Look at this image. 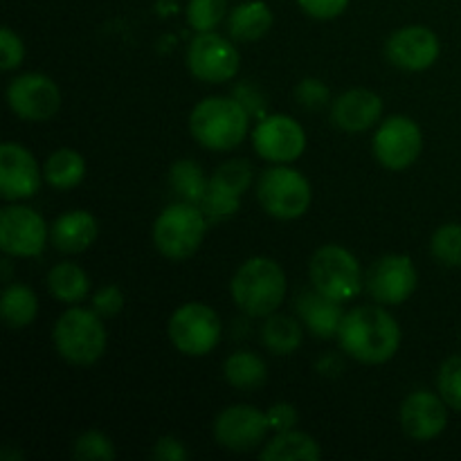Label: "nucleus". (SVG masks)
Listing matches in <instances>:
<instances>
[{"label":"nucleus","instance_id":"nucleus-1","mask_svg":"<svg viewBox=\"0 0 461 461\" xmlns=\"http://www.w3.org/2000/svg\"><path fill=\"white\" fill-rule=\"evenodd\" d=\"M338 340L351 358L365 365H381L399 351L401 327L381 306H358L345 313Z\"/></svg>","mask_w":461,"mask_h":461},{"label":"nucleus","instance_id":"nucleus-2","mask_svg":"<svg viewBox=\"0 0 461 461\" xmlns=\"http://www.w3.org/2000/svg\"><path fill=\"white\" fill-rule=\"evenodd\" d=\"M232 300L243 313L252 318H268L279 309L286 295V275L277 261L252 257L232 279Z\"/></svg>","mask_w":461,"mask_h":461},{"label":"nucleus","instance_id":"nucleus-3","mask_svg":"<svg viewBox=\"0 0 461 461\" xmlns=\"http://www.w3.org/2000/svg\"><path fill=\"white\" fill-rule=\"evenodd\" d=\"M192 135L212 151L239 147L248 133V111L239 99L207 97L189 117Z\"/></svg>","mask_w":461,"mask_h":461},{"label":"nucleus","instance_id":"nucleus-4","mask_svg":"<svg viewBox=\"0 0 461 461\" xmlns=\"http://www.w3.org/2000/svg\"><path fill=\"white\" fill-rule=\"evenodd\" d=\"M54 345L68 363L93 365L106 349V329L95 311L70 309L54 327Z\"/></svg>","mask_w":461,"mask_h":461},{"label":"nucleus","instance_id":"nucleus-5","mask_svg":"<svg viewBox=\"0 0 461 461\" xmlns=\"http://www.w3.org/2000/svg\"><path fill=\"white\" fill-rule=\"evenodd\" d=\"M207 216L194 203H176L158 216L153 225V243L169 259H187L203 243Z\"/></svg>","mask_w":461,"mask_h":461},{"label":"nucleus","instance_id":"nucleus-6","mask_svg":"<svg viewBox=\"0 0 461 461\" xmlns=\"http://www.w3.org/2000/svg\"><path fill=\"white\" fill-rule=\"evenodd\" d=\"M257 196L261 207L275 219H297L311 205V185L300 171L291 167H275L264 171Z\"/></svg>","mask_w":461,"mask_h":461},{"label":"nucleus","instance_id":"nucleus-7","mask_svg":"<svg viewBox=\"0 0 461 461\" xmlns=\"http://www.w3.org/2000/svg\"><path fill=\"white\" fill-rule=\"evenodd\" d=\"M311 282L315 291L338 302H349L360 291V266L349 250L324 246L311 259Z\"/></svg>","mask_w":461,"mask_h":461},{"label":"nucleus","instance_id":"nucleus-8","mask_svg":"<svg viewBox=\"0 0 461 461\" xmlns=\"http://www.w3.org/2000/svg\"><path fill=\"white\" fill-rule=\"evenodd\" d=\"M169 338L180 354L205 356L219 345L221 320L214 309L205 304H185L171 315Z\"/></svg>","mask_w":461,"mask_h":461},{"label":"nucleus","instance_id":"nucleus-9","mask_svg":"<svg viewBox=\"0 0 461 461\" xmlns=\"http://www.w3.org/2000/svg\"><path fill=\"white\" fill-rule=\"evenodd\" d=\"M374 156L387 169H408L423 147L421 129L410 117L396 115L383 122L374 135Z\"/></svg>","mask_w":461,"mask_h":461},{"label":"nucleus","instance_id":"nucleus-10","mask_svg":"<svg viewBox=\"0 0 461 461\" xmlns=\"http://www.w3.org/2000/svg\"><path fill=\"white\" fill-rule=\"evenodd\" d=\"M187 66L196 79L223 84L239 70V52L228 39L212 32H198L187 52Z\"/></svg>","mask_w":461,"mask_h":461},{"label":"nucleus","instance_id":"nucleus-11","mask_svg":"<svg viewBox=\"0 0 461 461\" xmlns=\"http://www.w3.org/2000/svg\"><path fill=\"white\" fill-rule=\"evenodd\" d=\"M270 430L268 417L252 405H232L216 417L214 437L223 448L248 453L264 444Z\"/></svg>","mask_w":461,"mask_h":461},{"label":"nucleus","instance_id":"nucleus-12","mask_svg":"<svg viewBox=\"0 0 461 461\" xmlns=\"http://www.w3.org/2000/svg\"><path fill=\"white\" fill-rule=\"evenodd\" d=\"M7 102L23 120L45 122L61 106V93L50 77L27 72L9 84Z\"/></svg>","mask_w":461,"mask_h":461},{"label":"nucleus","instance_id":"nucleus-13","mask_svg":"<svg viewBox=\"0 0 461 461\" xmlns=\"http://www.w3.org/2000/svg\"><path fill=\"white\" fill-rule=\"evenodd\" d=\"M48 241V225L32 207L12 205L0 212V248L14 257L39 255Z\"/></svg>","mask_w":461,"mask_h":461},{"label":"nucleus","instance_id":"nucleus-14","mask_svg":"<svg viewBox=\"0 0 461 461\" xmlns=\"http://www.w3.org/2000/svg\"><path fill=\"white\" fill-rule=\"evenodd\" d=\"M257 153L270 162L288 165L297 160L306 149V133L295 120L286 115H270L257 124L252 133Z\"/></svg>","mask_w":461,"mask_h":461},{"label":"nucleus","instance_id":"nucleus-15","mask_svg":"<svg viewBox=\"0 0 461 461\" xmlns=\"http://www.w3.org/2000/svg\"><path fill=\"white\" fill-rule=\"evenodd\" d=\"M367 288L378 304H403L417 288V270L410 257L390 255L372 266Z\"/></svg>","mask_w":461,"mask_h":461},{"label":"nucleus","instance_id":"nucleus-16","mask_svg":"<svg viewBox=\"0 0 461 461\" xmlns=\"http://www.w3.org/2000/svg\"><path fill=\"white\" fill-rule=\"evenodd\" d=\"M41 174L34 156L14 142L0 147V196L5 201L30 198L39 192Z\"/></svg>","mask_w":461,"mask_h":461},{"label":"nucleus","instance_id":"nucleus-17","mask_svg":"<svg viewBox=\"0 0 461 461\" xmlns=\"http://www.w3.org/2000/svg\"><path fill=\"white\" fill-rule=\"evenodd\" d=\"M387 57L403 70H426L439 57V39L435 32L423 25L403 27L387 41Z\"/></svg>","mask_w":461,"mask_h":461},{"label":"nucleus","instance_id":"nucleus-18","mask_svg":"<svg viewBox=\"0 0 461 461\" xmlns=\"http://www.w3.org/2000/svg\"><path fill=\"white\" fill-rule=\"evenodd\" d=\"M446 401L435 396L432 392H414L401 405V426L410 439L428 441L435 439L444 432L448 423V410Z\"/></svg>","mask_w":461,"mask_h":461},{"label":"nucleus","instance_id":"nucleus-19","mask_svg":"<svg viewBox=\"0 0 461 461\" xmlns=\"http://www.w3.org/2000/svg\"><path fill=\"white\" fill-rule=\"evenodd\" d=\"M383 113V102L376 93L365 88H354L340 95L331 106V120L338 129L360 133L378 122Z\"/></svg>","mask_w":461,"mask_h":461},{"label":"nucleus","instance_id":"nucleus-20","mask_svg":"<svg viewBox=\"0 0 461 461\" xmlns=\"http://www.w3.org/2000/svg\"><path fill=\"white\" fill-rule=\"evenodd\" d=\"M340 304L342 302L331 300L320 291L302 293L300 300H297V313L313 336L327 340V338L338 336L342 320H345Z\"/></svg>","mask_w":461,"mask_h":461},{"label":"nucleus","instance_id":"nucleus-21","mask_svg":"<svg viewBox=\"0 0 461 461\" xmlns=\"http://www.w3.org/2000/svg\"><path fill=\"white\" fill-rule=\"evenodd\" d=\"M50 237H52L54 248L59 252L77 255V252H84L86 248L93 246V241L97 239V221L84 210L68 212L54 221Z\"/></svg>","mask_w":461,"mask_h":461},{"label":"nucleus","instance_id":"nucleus-22","mask_svg":"<svg viewBox=\"0 0 461 461\" xmlns=\"http://www.w3.org/2000/svg\"><path fill=\"white\" fill-rule=\"evenodd\" d=\"M273 25V12L261 0H248L230 14L228 30L239 41H257Z\"/></svg>","mask_w":461,"mask_h":461},{"label":"nucleus","instance_id":"nucleus-23","mask_svg":"<svg viewBox=\"0 0 461 461\" xmlns=\"http://www.w3.org/2000/svg\"><path fill=\"white\" fill-rule=\"evenodd\" d=\"M320 455L318 441L306 432L295 430L277 432V437L261 450V459L266 461H318Z\"/></svg>","mask_w":461,"mask_h":461},{"label":"nucleus","instance_id":"nucleus-24","mask_svg":"<svg viewBox=\"0 0 461 461\" xmlns=\"http://www.w3.org/2000/svg\"><path fill=\"white\" fill-rule=\"evenodd\" d=\"M225 378L232 387L243 392L257 390L268 378L266 363L252 351H237L225 360Z\"/></svg>","mask_w":461,"mask_h":461},{"label":"nucleus","instance_id":"nucleus-25","mask_svg":"<svg viewBox=\"0 0 461 461\" xmlns=\"http://www.w3.org/2000/svg\"><path fill=\"white\" fill-rule=\"evenodd\" d=\"M48 288L57 300L68 302V304H75L81 302L90 291L88 275L79 268L77 264L70 261H63V264L54 266L48 275Z\"/></svg>","mask_w":461,"mask_h":461},{"label":"nucleus","instance_id":"nucleus-26","mask_svg":"<svg viewBox=\"0 0 461 461\" xmlns=\"http://www.w3.org/2000/svg\"><path fill=\"white\" fill-rule=\"evenodd\" d=\"M86 174V162L72 149H61L54 151L52 156L45 162V180L52 185L54 189H72L84 180Z\"/></svg>","mask_w":461,"mask_h":461},{"label":"nucleus","instance_id":"nucleus-27","mask_svg":"<svg viewBox=\"0 0 461 461\" xmlns=\"http://www.w3.org/2000/svg\"><path fill=\"white\" fill-rule=\"evenodd\" d=\"M261 340L275 356H288L302 345V327L288 315L270 313L261 329Z\"/></svg>","mask_w":461,"mask_h":461},{"label":"nucleus","instance_id":"nucleus-28","mask_svg":"<svg viewBox=\"0 0 461 461\" xmlns=\"http://www.w3.org/2000/svg\"><path fill=\"white\" fill-rule=\"evenodd\" d=\"M0 311H3V320L9 327L21 329L36 318L39 302H36L32 288L23 286V284H9L3 293V300H0Z\"/></svg>","mask_w":461,"mask_h":461},{"label":"nucleus","instance_id":"nucleus-29","mask_svg":"<svg viewBox=\"0 0 461 461\" xmlns=\"http://www.w3.org/2000/svg\"><path fill=\"white\" fill-rule=\"evenodd\" d=\"M171 189L183 198L185 203H194V205H201L203 196H205L207 187H210V180H205L203 169L192 160H180L171 167L169 174Z\"/></svg>","mask_w":461,"mask_h":461},{"label":"nucleus","instance_id":"nucleus-30","mask_svg":"<svg viewBox=\"0 0 461 461\" xmlns=\"http://www.w3.org/2000/svg\"><path fill=\"white\" fill-rule=\"evenodd\" d=\"M252 174H255V167L248 160H228L225 165H221L214 171V176L210 178V183H214L216 187L225 189V192L234 194V196H241L252 183Z\"/></svg>","mask_w":461,"mask_h":461},{"label":"nucleus","instance_id":"nucleus-31","mask_svg":"<svg viewBox=\"0 0 461 461\" xmlns=\"http://www.w3.org/2000/svg\"><path fill=\"white\" fill-rule=\"evenodd\" d=\"M430 250L444 266L461 268V225H441V228L432 234Z\"/></svg>","mask_w":461,"mask_h":461},{"label":"nucleus","instance_id":"nucleus-32","mask_svg":"<svg viewBox=\"0 0 461 461\" xmlns=\"http://www.w3.org/2000/svg\"><path fill=\"white\" fill-rule=\"evenodd\" d=\"M228 12V0H189L187 21L196 32H212Z\"/></svg>","mask_w":461,"mask_h":461},{"label":"nucleus","instance_id":"nucleus-33","mask_svg":"<svg viewBox=\"0 0 461 461\" xmlns=\"http://www.w3.org/2000/svg\"><path fill=\"white\" fill-rule=\"evenodd\" d=\"M439 394L448 403V408L461 412V356H453L441 365Z\"/></svg>","mask_w":461,"mask_h":461},{"label":"nucleus","instance_id":"nucleus-34","mask_svg":"<svg viewBox=\"0 0 461 461\" xmlns=\"http://www.w3.org/2000/svg\"><path fill=\"white\" fill-rule=\"evenodd\" d=\"M239 198L241 196H234V194L225 192V189L210 183V187H207L205 196H203L201 201V210L205 212L207 219L212 221L228 219V216H232L234 212L239 210Z\"/></svg>","mask_w":461,"mask_h":461},{"label":"nucleus","instance_id":"nucleus-35","mask_svg":"<svg viewBox=\"0 0 461 461\" xmlns=\"http://www.w3.org/2000/svg\"><path fill=\"white\" fill-rule=\"evenodd\" d=\"M75 457L81 461H111L115 459V448H113L111 439L104 437L102 432H86V435H81L79 439H77Z\"/></svg>","mask_w":461,"mask_h":461},{"label":"nucleus","instance_id":"nucleus-36","mask_svg":"<svg viewBox=\"0 0 461 461\" xmlns=\"http://www.w3.org/2000/svg\"><path fill=\"white\" fill-rule=\"evenodd\" d=\"M295 95H297V102H300L302 106L313 108V111L327 106L329 102V88L320 79H304L300 86H297Z\"/></svg>","mask_w":461,"mask_h":461},{"label":"nucleus","instance_id":"nucleus-37","mask_svg":"<svg viewBox=\"0 0 461 461\" xmlns=\"http://www.w3.org/2000/svg\"><path fill=\"white\" fill-rule=\"evenodd\" d=\"M93 309L102 318H115L124 309V295L117 286H104L102 291L95 293Z\"/></svg>","mask_w":461,"mask_h":461},{"label":"nucleus","instance_id":"nucleus-38","mask_svg":"<svg viewBox=\"0 0 461 461\" xmlns=\"http://www.w3.org/2000/svg\"><path fill=\"white\" fill-rule=\"evenodd\" d=\"M0 52H3V70H14L21 66L23 57H25L23 41L9 27L0 30Z\"/></svg>","mask_w":461,"mask_h":461},{"label":"nucleus","instance_id":"nucleus-39","mask_svg":"<svg viewBox=\"0 0 461 461\" xmlns=\"http://www.w3.org/2000/svg\"><path fill=\"white\" fill-rule=\"evenodd\" d=\"M300 7L304 9L309 16L320 18V21H329V18L340 16L347 9L349 0H297Z\"/></svg>","mask_w":461,"mask_h":461},{"label":"nucleus","instance_id":"nucleus-40","mask_svg":"<svg viewBox=\"0 0 461 461\" xmlns=\"http://www.w3.org/2000/svg\"><path fill=\"white\" fill-rule=\"evenodd\" d=\"M266 417H268L270 430L275 432H286L297 423V412L291 403L273 405V408L266 412Z\"/></svg>","mask_w":461,"mask_h":461},{"label":"nucleus","instance_id":"nucleus-41","mask_svg":"<svg viewBox=\"0 0 461 461\" xmlns=\"http://www.w3.org/2000/svg\"><path fill=\"white\" fill-rule=\"evenodd\" d=\"M153 457L160 461H185L187 459V450L176 437H162L156 448H153Z\"/></svg>","mask_w":461,"mask_h":461},{"label":"nucleus","instance_id":"nucleus-42","mask_svg":"<svg viewBox=\"0 0 461 461\" xmlns=\"http://www.w3.org/2000/svg\"><path fill=\"white\" fill-rule=\"evenodd\" d=\"M0 264H3V273H5V282H9V261H7V259H3V261H0Z\"/></svg>","mask_w":461,"mask_h":461}]
</instances>
